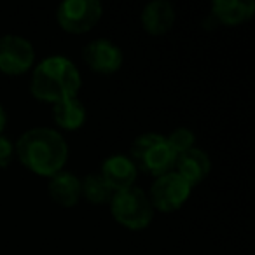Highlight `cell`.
Segmentation results:
<instances>
[{
  "instance_id": "6da1fadb",
  "label": "cell",
  "mask_w": 255,
  "mask_h": 255,
  "mask_svg": "<svg viewBox=\"0 0 255 255\" xmlns=\"http://www.w3.org/2000/svg\"><path fill=\"white\" fill-rule=\"evenodd\" d=\"M16 154L28 170L44 177L61 171L68 159V145L63 135L54 128L37 126L19 136Z\"/></svg>"
},
{
  "instance_id": "7a4b0ae2",
  "label": "cell",
  "mask_w": 255,
  "mask_h": 255,
  "mask_svg": "<svg viewBox=\"0 0 255 255\" xmlns=\"http://www.w3.org/2000/svg\"><path fill=\"white\" fill-rule=\"evenodd\" d=\"M81 82L82 79L77 65L67 56L53 54L44 58L33 68L30 91L37 100L56 103L60 100L77 96Z\"/></svg>"
},
{
  "instance_id": "3957f363",
  "label": "cell",
  "mask_w": 255,
  "mask_h": 255,
  "mask_svg": "<svg viewBox=\"0 0 255 255\" xmlns=\"http://www.w3.org/2000/svg\"><path fill=\"white\" fill-rule=\"evenodd\" d=\"M131 161L138 170L159 177L175 168L177 154L161 133H143L131 145Z\"/></svg>"
},
{
  "instance_id": "277c9868",
  "label": "cell",
  "mask_w": 255,
  "mask_h": 255,
  "mask_svg": "<svg viewBox=\"0 0 255 255\" xmlns=\"http://www.w3.org/2000/svg\"><path fill=\"white\" fill-rule=\"evenodd\" d=\"M109 203L112 217L128 229H145L156 212L149 194L136 185L116 191Z\"/></svg>"
},
{
  "instance_id": "5b68a950",
  "label": "cell",
  "mask_w": 255,
  "mask_h": 255,
  "mask_svg": "<svg viewBox=\"0 0 255 255\" xmlns=\"http://www.w3.org/2000/svg\"><path fill=\"white\" fill-rule=\"evenodd\" d=\"M192 192V185L177 173L175 170L156 177L152 187H150L149 199L154 210L161 212H175L189 199Z\"/></svg>"
},
{
  "instance_id": "8992f818",
  "label": "cell",
  "mask_w": 255,
  "mask_h": 255,
  "mask_svg": "<svg viewBox=\"0 0 255 255\" xmlns=\"http://www.w3.org/2000/svg\"><path fill=\"white\" fill-rule=\"evenodd\" d=\"M103 5L100 0H65L58 5L56 18L70 33H84L100 21Z\"/></svg>"
},
{
  "instance_id": "52a82bcc",
  "label": "cell",
  "mask_w": 255,
  "mask_h": 255,
  "mask_svg": "<svg viewBox=\"0 0 255 255\" xmlns=\"http://www.w3.org/2000/svg\"><path fill=\"white\" fill-rule=\"evenodd\" d=\"M35 60L33 44L26 37L7 33L0 37V70L18 75L30 70Z\"/></svg>"
},
{
  "instance_id": "ba28073f",
  "label": "cell",
  "mask_w": 255,
  "mask_h": 255,
  "mask_svg": "<svg viewBox=\"0 0 255 255\" xmlns=\"http://www.w3.org/2000/svg\"><path fill=\"white\" fill-rule=\"evenodd\" d=\"M82 58L91 70L98 74H114L123 65V51L107 37L93 39L82 49Z\"/></svg>"
},
{
  "instance_id": "9c48e42d",
  "label": "cell",
  "mask_w": 255,
  "mask_h": 255,
  "mask_svg": "<svg viewBox=\"0 0 255 255\" xmlns=\"http://www.w3.org/2000/svg\"><path fill=\"white\" fill-rule=\"evenodd\" d=\"M105 182L110 185L114 192L121 189H128L135 185V180L138 177V168L131 161V157L126 154H110L102 163V171H100Z\"/></svg>"
},
{
  "instance_id": "30bf717a",
  "label": "cell",
  "mask_w": 255,
  "mask_h": 255,
  "mask_svg": "<svg viewBox=\"0 0 255 255\" xmlns=\"http://www.w3.org/2000/svg\"><path fill=\"white\" fill-rule=\"evenodd\" d=\"M175 7L170 0H150L142 11V25L152 35H163L175 25Z\"/></svg>"
},
{
  "instance_id": "8fae6325",
  "label": "cell",
  "mask_w": 255,
  "mask_h": 255,
  "mask_svg": "<svg viewBox=\"0 0 255 255\" xmlns=\"http://www.w3.org/2000/svg\"><path fill=\"white\" fill-rule=\"evenodd\" d=\"M175 168H177L175 171L180 173L194 187L199 182L205 180V177L210 173L212 161H210L206 150L199 149V147H192V149L178 154L177 161H175Z\"/></svg>"
},
{
  "instance_id": "7c38bea8",
  "label": "cell",
  "mask_w": 255,
  "mask_h": 255,
  "mask_svg": "<svg viewBox=\"0 0 255 255\" xmlns=\"http://www.w3.org/2000/svg\"><path fill=\"white\" fill-rule=\"evenodd\" d=\"M49 196L61 206H74L81 199V178L72 171H58L47 184Z\"/></svg>"
},
{
  "instance_id": "4fadbf2b",
  "label": "cell",
  "mask_w": 255,
  "mask_h": 255,
  "mask_svg": "<svg viewBox=\"0 0 255 255\" xmlns=\"http://www.w3.org/2000/svg\"><path fill=\"white\" fill-rule=\"evenodd\" d=\"M212 14L226 25H238L252 18L255 11L254 0H213Z\"/></svg>"
},
{
  "instance_id": "5bb4252c",
  "label": "cell",
  "mask_w": 255,
  "mask_h": 255,
  "mask_svg": "<svg viewBox=\"0 0 255 255\" xmlns=\"http://www.w3.org/2000/svg\"><path fill=\"white\" fill-rule=\"evenodd\" d=\"M86 116H88L86 105L77 96H70L53 103L54 123L63 129H79L84 124Z\"/></svg>"
},
{
  "instance_id": "9a60e30c",
  "label": "cell",
  "mask_w": 255,
  "mask_h": 255,
  "mask_svg": "<svg viewBox=\"0 0 255 255\" xmlns=\"http://www.w3.org/2000/svg\"><path fill=\"white\" fill-rule=\"evenodd\" d=\"M114 191L100 173H88L81 178V196L91 203H109Z\"/></svg>"
},
{
  "instance_id": "2e32d148",
  "label": "cell",
  "mask_w": 255,
  "mask_h": 255,
  "mask_svg": "<svg viewBox=\"0 0 255 255\" xmlns=\"http://www.w3.org/2000/svg\"><path fill=\"white\" fill-rule=\"evenodd\" d=\"M166 140H168V143H170L171 149H173V152L178 156V154L185 152V150L194 147L196 135L189 129V128L180 126V128H175L173 131L166 136Z\"/></svg>"
},
{
  "instance_id": "e0dca14e",
  "label": "cell",
  "mask_w": 255,
  "mask_h": 255,
  "mask_svg": "<svg viewBox=\"0 0 255 255\" xmlns=\"http://www.w3.org/2000/svg\"><path fill=\"white\" fill-rule=\"evenodd\" d=\"M16 156V145L7 135L0 133V168H7Z\"/></svg>"
},
{
  "instance_id": "ac0fdd59",
  "label": "cell",
  "mask_w": 255,
  "mask_h": 255,
  "mask_svg": "<svg viewBox=\"0 0 255 255\" xmlns=\"http://www.w3.org/2000/svg\"><path fill=\"white\" fill-rule=\"evenodd\" d=\"M5 123H7V112H5L4 105H2V103H0V133L4 131V126H5Z\"/></svg>"
}]
</instances>
